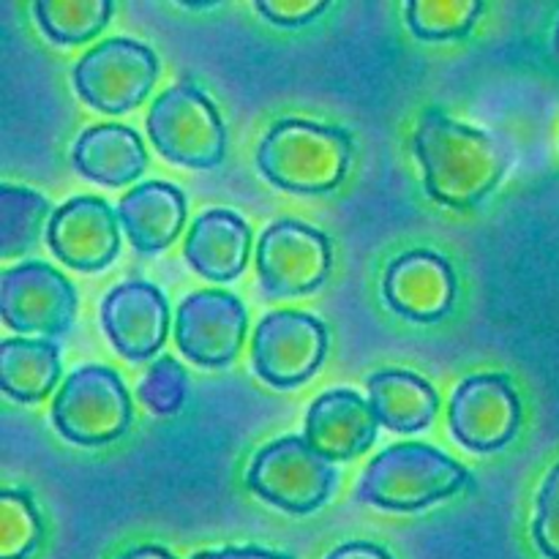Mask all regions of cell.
<instances>
[{
  "instance_id": "cell-1",
  "label": "cell",
  "mask_w": 559,
  "mask_h": 559,
  "mask_svg": "<svg viewBox=\"0 0 559 559\" xmlns=\"http://www.w3.org/2000/svg\"><path fill=\"white\" fill-rule=\"evenodd\" d=\"M415 156L424 167L426 194L451 207L478 205L500 183L508 164L489 131L459 123L437 107L420 115Z\"/></svg>"
},
{
  "instance_id": "cell-2",
  "label": "cell",
  "mask_w": 559,
  "mask_h": 559,
  "mask_svg": "<svg viewBox=\"0 0 559 559\" xmlns=\"http://www.w3.org/2000/svg\"><path fill=\"white\" fill-rule=\"evenodd\" d=\"M353 136L338 126L284 118L257 147V167L271 183L298 194H325L344 180Z\"/></svg>"
},
{
  "instance_id": "cell-3",
  "label": "cell",
  "mask_w": 559,
  "mask_h": 559,
  "mask_svg": "<svg viewBox=\"0 0 559 559\" xmlns=\"http://www.w3.org/2000/svg\"><path fill=\"white\" fill-rule=\"evenodd\" d=\"M473 484V475L437 448L396 442L371 459L358 486V502L385 511H418Z\"/></svg>"
},
{
  "instance_id": "cell-4",
  "label": "cell",
  "mask_w": 559,
  "mask_h": 559,
  "mask_svg": "<svg viewBox=\"0 0 559 559\" xmlns=\"http://www.w3.org/2000/svg\"><path fill=\"white\" fill-rule=\"evenodd\" d=\"M147 134L164 158L183 167L211 169L227 153V131L216 104L186 80L158 93L147 112Z\"/></svg>"
},
{
  "instance_id": "cell-5",
  "label": "cell",
  "mask_w": 559,
  "mask_h": 559,
  "mask_svg": "<svg viewBox=\"0 0 559 559\" xmlns=\"http://www.w3.org/2000/svg\"><path fill=\"white\" fill-rule=\"evenodd\" d=\"M131 396L115 369L80 366L66 377L52 402V424L76 445H104L131 426Z\"/></svg>"
},
{
  "instance_id": "cell-6",
  "label": "cell",
  "mask_w": 559,
  "mask_h": 559,
  "mask_svg": "<svg viewBox=\"0 0 559 559\" xmlns=\"http://www.w3.org/2000/svg\"><path fill=\"white\" fill-rule=\"evenodd\" d=\"M336 467L306 442V437H282L262 448L246 473V484L271 506L289 513H311L336 489Z\"/></svg>"
},
{
  "instance_id": "cell-7",
  "label": "cell",
  "mask_w": 559,
  "mask_h": 559,
  "mask_svg": "<svg viewBox=\"0 0 559 559\" xmlns=\"http://www.w3.org/2000/svg\"><path fill=\"white\" fill-rule=\"evenodd\" d=\"M158 80V58L147 44L115 36L87 49L74 66V87L93 109L120 115L142 104Z\"/></svg>"
},
{
  "instance_id": "cell-8",
  "label": "cell",
  "mask_w": 559,
  "mask_h": 559,
  "mask_svg": "<svg viewBox=\"0 0 559 559\" xmlns=\"http://www.w3.org/2000/svg\"><path fill=\"white\" fill-rule=\"evenodd\" d=\"M0 317L16 333L63 336L74 325L76 289L47 262H20L0 276Z\"/></svg>"
},
{
  "instance_id": "cell-9",
  "label": "cell",
  "mask_w": 559,
  "mask_h": 559,
  "mask_svg": "<svg viewBox=\"0 0 559 559\" xmlns=\"http://www.w3.org/2000/svg\"><path fill=\"white\" fill-rule=\"evenodd\" d=\"M331 262L328 235L298 218H278L257 240V273L267 295L311 293L328 278Z\"/></svg>"
},
{
  "instance_id": "cell-10",
  "label": "cell",
  "mask_w": 559,
  "mask_h": 559,
  "mask_svg": "<svg viewBox=\"0 0 559 559\" xmlns=\"http://www.w3.org/2000/svg\"><path fill=\"white\" fill-rule=\"evenodd\" d=\"M328 353V328L304 311H271L251 342L257 374L273 388H295L309 380Z\"/></svg>"
},
{
  "instance_id": "cell-11",
  "label": "cell",
  "mask_w": 559,
  "mask_h": 559,
  "mask_svg": "<svg viewBox=\"0 0 559 559\" xmlns=\"http://www.w3.org/2000/svg\"><path fill=\"white\" fill-rule=\"evenodd\" d=\"M246 306L224 289H197L186 295L175 317V342L200 366L233 364L246 338Z\"/></svg>"
},
{
  "instance_id": "cell-12",
  "label": "cell",
  "mask_w": 559,
  "mask_h": 559,
  "mask_svg": "<svg viewBox=\"0 0 559 559\" xmlns=\"http://www.w3.org/2000/svg\"><path fill=\"white\" fill-rule=\"evenodd\" d=\"M448 420L464 448L491 453L516 437L522 424V402L508 377L475 374L453 391Z\"/></svg>"
},
{
  "instance_id": "cell-13",
  "label": "cell",
  "mask_w": 559,
  "mask_h": 559,
  "mask_svg": "<svg viewBox=\"0 0 559 559\" xmlns=\"http://www.w3.org/2000/svg\"><path fill=\"white\" fill-rule=\"evenodd\" d=\"M118 224V213L107 200L82 194L52 213L47 224V243L52 254L74 271H102L120 251Z\"/></svg>"
},
{
  "instance_id": "cell-14",
  "label": "cell",
  "mask_w": 559,
  "mask_h": 559,
  "mask_svg": "<svg viewBox=\"0 0 559 559\" xmlns=\"http://www.w3.org/2000/svg\"><path fill=\"white\" fill-rule=\"evenodd\" d=\"M102 325L123 358H153L169 333L167 298L156 284L140 278L118 284L102 304Z\"/></svg>"
},
{
  "instance_id": "cell-15",
  "label": "cell",
  "mask_w": 559,
  "mask_h": 559,
  "mask_svg": "<svg viewBox=\"0 0 559 559\" xmlns=\"http://www.w3.org/2000/svg\"><path fill=\"white\" fill-rule=\"evenodd\" d=\"M382 295L399 314L418 322H435L451 311L456 298V276L442 254L415 249L388 265Z\"/></svg>"
},
{
  "instance_id": "cell-16",
  "label": "cell",
  "mask_w": 559,
  "mask_h": 559,
  "mask_svg": "<svg viewBox=\"0 0 559 559\" xmlns=\"http://www.w3.org/2000/svg\"><path fill=\"white\" fill-rule=\"evenodd\" d=\"M377 426L374 409L360 393L336 388L311 402L304 437L328 462H347L369 451Z\"/></svg>"
},
{
  "instance_id": "cell-17",
  "label": "cell",
  "mask_w": 559,
  "mask_h": 559,
  "mask_svg": "<svg viewBox=\"0 0 559 559\" xmlns=\"http://www.w3.org/2000/svg\"><path fill=\"white\" fill-rule=\"evenodd\" d=\"M251 251V229L238 213L213 207L194 218L183 254L197 273L211 282L240 276Z\"/></svg>"
},
{
  "instance_id": "cell-18",
  "label": "cell",
  "mask_w": 559,
  "mask_h": 559,
  "mask_svg": "<svg viewBox=\"0 0 559 559\" xmlns=\"http://www.w3.org/2000/svg\"><path fill=\"white\" fill-rule=\"evenodd\" d=\"M118 218L134 249L153 254L167 249L183 229L186 197L167 180H147L118 202Z\"/></svg>"
},
{
  "instance_id": "cell-19",
  "label": "cell",
  "mask_w": 559,
  "mask_h": 559,
  "mask_svg": "<svg viewBox=\"0 0 559 559\" xmlns=\"http://www.w3.org/2000/svg\"><path fill=\"white\" fill-rule=\"evenodd\" d=\"M71 162L96 183L126 186L145 173L147 153L134 129L120 123H98L76 136Z\"/></svg>"
},
{
  "instance_id": "cell-20",
  "label": "cell",
  "mask_w": 559,
  "mask_h": 559,
  "mask_svg": "<svg viewBox=\"0 0 559 559\" xmlns=\"http://www.w3.org/2000/svg\"><path fill=\"white\" fill-rule=\"evenodd\" d=\"M369 404L377 424L413 435L435 420L440 396L424 377L404 369H385L369 377Z\"/></svg>"
},
{
  "instance_id": "cell-21",
  "label": "cell",
  "mask_w": 559,
  "mask_h": 559,
  "mask_svg": "<svg viewBox=\"0 0 559 559\" xmlns=\"http://www.w3.org/2000/svg\"><path fill=\"white\" fill-rule=\"evenodd\" d=\"M60 380L58 344L47 338H5L0 342V385L5 396L22 404L41 402Z\"/></svg>"
},
{
  "instance_id": "cell-22",
  "label": "cell",
  "mask_w": 559,
  "mask_h": 559,
  "mask_svg": "<svg viewBox=\"0 0 559 559\" xmlns=\"http://www.w3.org/2000/svg\"><path fill=\"white\" fill-rule=\"evenodd\" d=\"M52 213L49 200L38 191L11 183L0 186V257L11 260L33 249Z\"/></svg>"
},
{
  "instance_id": "cell-23",
  "label": "cell",
  "mask_w": 559,
  "mask_h": 559,
  "mask_svg": "<svg viewBox=\"0 0 559 559\" xmlns=\"http://www.w3.org/2000/svg\"><path fill=\"white\" fill-rule=\"evenodd\" d=\"M112 0H36L38 27L55 44H82L102 33L112 16Z\"/></svg>"
},
{
  "instance_id": "cell-24",
  "label": "cell",
  "mask_w": 559,
  "mask_h": 559,
  "mask_svg": "<svg viewBox=\"0 0 559 559\" xmlns=\"http://www.w3.org/2000/svg\"><path fill=\"white\" fill-rule=\"evenodd\" d=\"M409 31L426 41L459 38L473 31L478 16L484 14L480 0H409L404 9Z\"/></svg>"
},
{
  "instance_id": "cell-25",
  "label": "cell",
  "mask_w": 559,
  "mask_h": 559,
  "mask_svg": "<svg viewBox=\"0 0 559 559\" xmlns=\"http://www.w3.org/2000/svg\"><path fill=\"white\" fill-rule=\"evenodd\" d=\"M41 540V519L27 491L0 495V559H25Z\"/></svg>"
},
{
  "instance_id": "cell-26",
  "label": "cell",
  "mask_w": 559,
  "mask_h": 559,
  "mask_svg": "<svg viewBox=\"0 0 559 559\" xmlns=\"http://www.w3.org/2000/svg\"><path fill=\"white\" fill-rule=\"evenodd\" d=\"M140 396L156 415H175L186 399V374L173 358H162L151 366L140 382Z\"/></svg>"
},
{
  "instance_id": "cell-27",
  "label": "cell",
  "mask_w": 559,
  "mask_h": 559,
  "mask_svg": "<svg viewBox=\"0 0 559 559\" xmlns=\"http://www.w3.org/2000/svg\"><path fill=\"white\" fill-rule=\"evenodd\" d=\"M533 538L540 555L559 559V464L551 467L544 486H540L538 506H535Z\"/></svg>"
},
{
  "instance_id": "cell-28",
  "label": "cell",
  "mask_w": 559,
  "mask_h": 559,
  "mask_svg": "<svg viewBox=\"0 0 559 559\" xmlns=\"http://www.w3.org/2000/svg\"><path fill=\"white\" fill-rule=\"evenodd\" d=\"M328 9L325 0H257V11L273 25L298 27L317 20Z\"/></svg>"
},
{
  "instance_id": "cell-29",
  "label": "cell",
  "mask_w": 559,
  "mask_h": 559,
  "mask_svg": "<svg viewBox=\"0 0 559 559\" xmlns=\"http://www.w3.org/2000/svg\"><path fill=\"white\" fill-rule=\"evenodd\" d=\"M191 559H293L289 555H278V551L260 549V546H227L218 551H200Z\"/></svg>"
},
{
  "instance_id": "cell-30",
  "label": "cell",
  "mask_w": 559,
  "mask_h": 559,
  "mask_svg": "<svg viewBox=\"0 0 559 559\" xmlns=\"http://www.w3.org/2000/svg\"><path fill=\"white\" fill-rule=\"evenodd\" d=\"M328 559H393L385 549L369 544V540H353V544H344L338 549H333Z\"/></svg>"
},
{
  "instance_id": "cell-31",
  "label": "cell",
  "mask_w": 559,
  "mask_h": 559,
  "mask_svg": "<svg viewBox=\"0 0 559 559\" xmlns=\"http://www.w3.org/2000/svg\"><path fill=\"white\" fill-rule=\"evenodd\" d=\"M118 559H175L173 555H169L164 546H153V544H145V546H134L131 551H126L123 557Z\"/></svg>"
},
{
  "instance_id": "cell-32",
  "label": "cell",
  "mask_w": 559,
  "mask_h": 559,
  "mask_svg": "<svg viewBox=\"0 0 559 559\" xmlns=\"http://www.w3.org/2000/svg\"><path fill=\"white\" fill-rule=\"evenodd\" d=\"M555 52L559 55V20H557V27H555Z\"/></svg>"
}]
</instances>
